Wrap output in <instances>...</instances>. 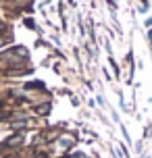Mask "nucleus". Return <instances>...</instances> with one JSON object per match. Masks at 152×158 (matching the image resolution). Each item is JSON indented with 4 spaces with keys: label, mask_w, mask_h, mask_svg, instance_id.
<instances>
[{
    "label": "nucleus",
    "mask_w": 152,
    "mask_h": 158,
    "mask_svg": "<svg viewBox=\"0 0 152 158\" xmlns=\"http://www.w3.org/2000/svg\"><path fill=\"white\" fill-rule=\"evenodd\" d=\"M36 110H38V114H46V112L50 110V104H42V106L36 108Z\"/></svg>",
    "instance_id": "nucleus-1"
},
{
    "label": "nucleus",
    "mask_w": 152,
    "mask_h": 158,
    "mask_svg": "<svg viewBox=\"0 0 152 158\" xmlns=\"http://www.w3.org/2000/svg\"><path fill=\"white\" fill-rule=\"evenodd\" d=\"M2 29H4V25H2V23H0V31H2Z\"/></svg>",
    "instance_id": "nucleus-2"
}]
</instances>
